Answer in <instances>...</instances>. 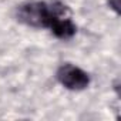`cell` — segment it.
Returning <instances> with one entry per match:
<instances>
[{
	"mask_svg": "<svg viewBox=\"0 0 121 121\" xmlns=\"http://www.w3.org/2000/svg\"><path fill=\"white\" fill-rule=\"evenodd\" d=\"M17 20L30 27L48 29L60 40H69L77 31L70 9L58 0L24 3L17 9Z\"/></svg>",
	"mask_w": 121,
	"mask_h": 121,
	"instance_id": "cell-1",
	"label": "cell"
},
{
	"mask_svg": "<svg viewBox=\"0 0 121 121\" xmlns=\"http://www.w3.org/2000/svg\"><path fill=\"white\" fill-rule=\"evenodd\" d=\"M57 80L63 87L71 91H81L88 87L90 84V76L80 67L66 63L60 66L57 70Z\"/></svg>",
	"mask_w": 121,
	"mask_h": 121,
	"instance_id": "cell-2",
	"label": "cell"
},
{
	"mask_svg": "<svg viewBox=\"0 0 121 121\" xmlns=\"http://www.w3.org/2000/svg\"><path fill=\"white\" fill-rule=\"evenodd\" d=\"M108 2V6L111 10H114L115 14H120L121 9H120V4H121V0H107Z\"/></svg>",
	"mask_w": 121,
	"mask_h": 121,
	"instance_id": "cell-3",
	"label": "cell"
}]
</instances>
